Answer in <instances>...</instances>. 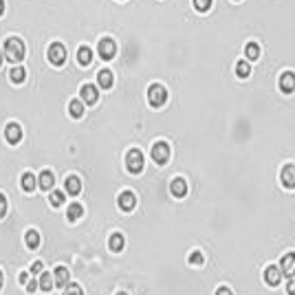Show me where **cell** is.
I'll list each match as a JSON object with an SVG mask.
<instances>
[{
  "label": "cell",
  "instance_id": "obj_35",
  "mask_svg": "<svg viewBox=\"0 0 295 295\" xmlns=\"http://www.w3.org/2000/svg\"><path fill=\"white\" fill-rule=\"evenodd\" d=\"M287 293H289V295H295V280H293V276H291V280L287 282Z\"/></svg>",
  "mask_w": 295,
  "mask_h": 295
},
{
  "label": "cell",
  "instance_id": "obj_7",
  "mask_svg": "<svg viewBox=\"0 0 295 295\" xmlns=\"http://www.w3.org/2000/svg\"><path fill=\"white\" fill-rule=\"evenodd\" d=\"M167 159H170V146H167L165 141H156V144L152 146V161L163 165V163H167Z\"/></svg>",
  "mask_w": 295,
  "mask_h": 295
},
{
  "label": "cell",
  "instance_id": "obj_29",
  "mask_svg": "<svg viewBox=\"0 0 295 295\" xmlns=\"http://www.w3.org/2000/svg\"><path fill=\"white\" fill-rule=\"evenodd\" d=\"M212 4H214V0H194V9L198 13H207L212 9Z\"/></svg>",
  "mask_w": 295,
  "mask_h": 295
},
{
  "label": "cell",
  "instance_id": "obj_27",
  "mask_svg": "<svg viewBox=\"0 0 295 295\" xmlns=\"http://www.w3.org/2000/svg\"><path fill=\"white\" fill-rule=\"evenodd\" d=\"M108 247H110V251H121L124 249V236L121 233H113L108 240Z\"/></svg>",
  "mask_w": 295,
  "mask_h": 295
},
{
  "label": "cell",
  "instance_id": "obj_26",
  "mask_svg": "<svg viewBox=\"0 0 295 295\" xmlns=\"http://www.w3.org/2000/svg\"><path fill=\"white\" fill-rule=\"evenodd\" d=\"M24 240H27V247L29 249H38L40 247V233L35 229H29L27 236H24Z\"/></svg>",
  "mask_w": 295,
  "mask_h": 295
},
{
  "label": "cell",
  "instance_id": "obj_20",
  "mask_svg": "<svg viewBox=\"0 0 295 295\" xmlns=\"http://www.w3.org/2000/svg\"><path fill=\"white\" fill-rule=\"evenodd\" d=\"M69 115L73 119H82L84 117V101L82 99H71L69 101Z\"/></svg>",
  "mask_w": 295,
  "mask_h": 295
},
{
  "label": "cell",
  "instance_id": "obj_41",
  "mask_svg": "<svg viewBox=\"0 0 295 295\" xmlns=\"http://www.w3.org/2000/svg\"><path fill=\"white\" fill-rule=\"evenodd\" d=\"M0 289H2V271H0Z\"/></svg>",
  "mask_w": 295,
  "mask_h": 295
},
{
  "label": "cell",
  "instance_id": "obj_37",
  "mask_svg": "<svg viewBox=\"0 0 295 295\" xmlns=\"http://www.w3.org/2000/svg\"><path fill=\"white\" fill-rule=\"evenodd\" d=\"M4 11H7V2H4V0H0V22H2ZM2 29H4V27H2ZM4 33H7V31H4Z\"/></svg>",
  "mask_w": 295,
  "mask_h": 295
},
{
  "label": "cell",
  "instance_id": "obj_4",
  "mask_svg": "<svg viewBox=\"0 0 295 295\" xmlns=\"http://www.w3.org/2000/svg\"><path fill=\"white\" fill-rule=\"evenodd\" d=\"M97 53H99V58L104 60V62L115 60L117 58V42H115V38H108V35L99 38L97 40Z\"/></svg>",
  "mask_w": 295,
  "mask_h": 295
},
{
  "label": "cell",
  "instance_id": "obj_15",
  "mask_svg": "<svg viewBox=\"0 0 295 295\" xmlns=\"http://www.w3.org/2000/svg\"><path fill=\"white\" fill-rule=\"evenodd\" d=\"M97 84H99V88H104V90L113 88V84H115L113 71H110V69H101L99 73H97Z\"/></svg>",
  "mask_w": 295,
  "mask_h": 295
},
{
  "label": "cell",
  "instance_id": "obj_19",
  "mask_svg": "<svg viewBox=\"0 0 295 295\" xmlns=\"http://www.w3.org/2000/svg\"><path fill=\"white\" fill-rule=\"evenodd\" d=\"M64 187H66V194L77 196L79 192H82V181H79L77 176H69V179L64 181Z\"/></svg>",
  "mask_w": 295,
  "mask_h": 295
},
{
  "label": "cell",
  "instance_id": "obj_42",
  "mask_svg": "<svg viewBox=\"0 0 295 295\" xmlns=\"http://www.w3.org/2000/svg\"><path fill=\"white\" fill-rule=\"evenodd\" d=\"M117 295H126V293H117Z\"/></svg>",
  "mask_w": 295,
  "mask_h": 295
},
{
  "label": "cell",
  "instance_id": "obj_6",
  "mask_svg": "<svg viewBox=\"0 0 295 295\" xmlns=\"http://www.w3.org/2000/svg\"><path fill=\"white\" fill-rule=\"evenodd\" d=\"M22 126L18 124V121H9L7 126H4V139H7L9 146H18L20 141H22Z\"/></svg>",
  "mask_w": 295,
  "mask_h": 295
},
{
  "label": "cell",
  "instance_id": "obj_17",
  "mask_svg": "<svg viewBox=\"0 0 295 295\" xmlns=\"http://www.w3.org/2000/svg\"><path fill=\"white\" fill-rule=\"evenodd\" d=\"M170 192H172V196L183 198V196L187 194V181L181 179V176H176V179L170 183Z\"/></svg>",
  "mask_w": 295,
  "mask_h": 295
},
{
  "label": "cell",
  "instance_id": "obj_32",
  "mask_svg": "<svg viewBox=\"0 0 295 295\" xmlns=\"http://www.w3.org/2000/svg\"><path fill=\"white\" fill-rule=\"evenodd\" d=\"M64 295H84V293H82V287H79V284H66Z\"/></svg>",
  "mask_w": 295,
  "mask_h": 295
},
{
  "label": "cell",
  "instance_id": "obj_31",
  "mask_svg": "<svg viewBox=\"0 0 295 295\" xmlns=\"http://www.w3.org/2000/svg\"><path fill=\"white\" fill-rule=\"evenodd\" d=\"M205 262V256H203L201 251H192L190 253V264H194V267H198V264Z\"/></svg>",
  "mask_w": 295,
  "mask_h": 295
},
{
  "label": "cell",
  "instance_id": "obj_39",
  "mask_svg": "<svg viewBox=\"0 0 295 295\" xmlns=\"http://www.w3.org/2000/svg\"><path fill=\"white\" fill-rule=\"evenodd\" d=\"M27 280H29L27 273H22V276H20V282H22V284H27Z\"/></svg>",
  "mask_w": 295,
  "mask_h": 295
},
{
  "label": "cell",
  "instance_id": "obj_33",
  "mask_svg": "<svg viewBox=\"0 0 295 295\" xmlns=\"http://www.w3.org/2000/svg\"><path fill=\"white\" fill-rule=\"evenodd\" d=\"M4 214H7V198L0 194V218H4Z\"/></svg>",
  "mask_w": 295,
  "mask_h": 295
},
{
  "label": "cell",
  "instance_id": "obj_13",
  "mask_svg": "<svg viewBox=\"0 0 295 295\" xmlns=\"http://www.w3.org/2000/svg\"><path fill=\"white\" fill-rule=\"evenodd\" d=\"M280 271L282 276H295V253H284L282 260H280Z\"/></svg>",
  "mask_w": 295,
  "mask_h": 295
},
{
  "label": "cell",
  "instance_id": "obj_24",
  "mask_svg": "<svg viewBox=\"0 0 295 295\" xmlns=\"http://www.w3.org/2000/svg\"><path fill=\"white\" fill-rule=\"evenodd\" d=\"M236 75L240 79H247L249 75H251V64L247 62V60H240V62H236Z\"/></svg>",
  "mask_w": 295,
  "mask_h": 295
},
{
  "label": "cell",
  "instance_id": "obj_22",
  "mask_svg": "<svg viewBox=\"0 0 295 295\" xmlns=\"http://www.w3.org/2000/svg\"><path fill=\"white\" fill-rule=\"evenodd\" d=\"M82 214H84V207L79 205V203H71V207L66 210V218H69L71 222H75L82 218Z\"/></svg>",
  "mask_w": 295,
  "mask_h": 295
},
{
  "label": "cell",
  "instance_id": "obj_30",
  "mask_svg": "<svg viewBox=\"0 0 295 295\" xmlns=\"http://www.w3.org/2000/svg\"><path fill=\"white\" fill-rule=\"evenodd\" d=\"M49 203L53 207H60L64 203V192H58V190H53L51 192V196H49Z\"/></svg>",
  "mask_w": 295,
  "mask_h": 295
},
{
  "label": "cell",
  "instance_id": "obj_16",
  "mask_svg": "<svg viewBox=\"0 0 295 295\" xmlns=\"http://www.w3.org/2000/svg\"><path fill=\"white\" fill-rule=\"evenodd\" d=\"M280 280H282V271H280V267H267L264 269V282L269 284V287H278Z\"/></svg>",
  "mask_w": 295,
  "mask_h": 295
},
{
  "label": "cell",
  "instance_id": "obj_40",
  "mask_svg": "<svg viewBox=\"0 0 295 295\" xmlns=\"http://www.w3.org/2000/svg\"><path fill=\"white\" fill-rule=\"evenodd\" d=\"M2 60H4V53H2V49H0V66H2ZM0 79H2V73H0Z\"/></svg>",
  "mask_w": 295,
  "mask_h": 295
},
{
  "label": "cell",
  "instance_id": "obj_2",
  "mask_svg": "<svg viewBox=\"0 0 295 295\" xmlns=\"http://www.w3.org/2000/svg\"><path fill=\"white\" fill-rule=\"evenodd\" d=\"M47 60L53 69H62L66 64V60H69V49L60 40H55V42H51L47 47Z\"/></svg>",
  "mask_w": 295,
  "mask_h": 295
},
{
  "label": "cell",
  "instance_id": "obj_9",
  "mask_svg": "<svg viewBox=\"0 0 295 295\" xmlns=\"http://www.w3.org/2000/svg\"><path fill=\"white\" fill-rule=\"evenodd\" d=\"M280 90H282L284 95H291L295 90V73L293 71H284V73L280 75Z\"/></svg>",
  "mask_w": 295,
  "mask_h": 295
},
{
  "label": "cell",
  "instance_id": "obj_34",
  "mask_svg": "<svg viewBox=\"0 0 295 295\" xmlns=\"http://www.w3.org/2000/svg\"><path fill=\"white\" fill-rule=\"evenodd\" d=\"M31 273H33V276H40V273H42V262H33L31 264Z\"/></svg>",
  "mask_w": 295,
  "mask_h": 295
},
{
  "label": "cell",
  "instance_id": "obj_25",
  "mask_svg": "<svg viewBox=\"0 0 295 295\" xmlns=\"http://www.w3.org/2000/svg\"><path fill=\"white\" fill-rule=\"evenodd\" d=\"M38 289L40 291H51V289H53V276H51V273H40Z\"/></svg>",
  "mask_w": 295,
  "mask_h": 295
},
{
  "label": "cell",
  "instance_id": "obj_8",
  "mask_svg": "<svg viewBox=\"0 0 295 295\" xmlns=\"http://www.w3.org/2000/svg\"><path fill=\"white\" fill-rule=\"evenodd\" d=\"M79 99L88 106H95L99 101V90L93 84H82L79 86Z\"/></svg>",
  "mask_w": 295,
  "mask_h": 295
},
{
  "label": "cell",
  "instance_id": "obj_12",
  "mask_svg": "<svg viewBox=\"0 0 295 295\" xmlns=\"http://www.w3.org/2000/svg\"><path fill=\"white\" fill-rule=\"evenodd\" d=\"M75 58H77L79 66H90V62H93V49L88 44H79L77 51H75Z\"/></svg>",
  "mask_w": 295,
  "mask_h": 295
},
{
  "label": "cell",
  "instance_id": "obj_38",
  "mask_svg": "<svg viewBox=\"0 0 295 295\" xmlns=\"http://www.w3.org/2000/svg\"><path fill=\"white\" fill-rule=\"evenodd\" d=\"M216 295H233V293H231V289H227V287H221V289H218V291H216Z\"/></svg>",
  "mask_w": 295,
  "mask_h": 295
},
{
  "label": "cell",
  "instance_id": "obj_36",
  "mask_svg": "<svg viewBox=\"0 0 295 295\" xmlns=\"http://www.w3.org/2000/svg\"><path fill=\"white\" fill-rule=\"evenodd\" d=\"M35 289H38V282H35V280H31V282H29V280H27V291H29V293H35Z\"/></svg>",
  "mask_w": 295,
  "mask_h": 295
},
{
  "label": "cell",
  "instance_id": "obj_21",
  "mask_svg": "<svg viewBox=\"0 0 295 295\" xmlns=\"http://www.w3.org/2000/svg\"><path fill=\"white\" fill-rule=\"evenodd\" d=\"M53 183H55V179H53V172H51V170H42V172H40L38 185L42 187V190H53Z\"/></svg>",
  "mask_w": 295,
  "mask_h": 295
},
{
  "label": "cell",
  "instance_id": "obj_1",
  "mask_svg": "<svg viewBox=\"0 0 295 295\" xmlns=\"http://www.w3.org/2000/svg\"><path fill=\"white\" fill-rule=\"evenodd\" d=\"M2 53H4V60H9V62H13V64H20L27 58V47H24V42L18 35H11V38L4 40Z\"/></svg>",
  "mask_w": 295,
  "mask_h": 295
},
{
  "label": "cell",
  "instance_id": "obj_43",
  "mask_svg": "<svg viewBox=\"0 0 295 295\" xmlns=\"http://www.w3.org/2000/svg\"><path fill=\"white\" fill-rule=\"evenodd\" d=\"M121 2H124V0H121Z\"/></svg>",
  "mask_w": 295,
  "mask_h": 295
},
{
  "label": "cell",
  "instance_id": "obj_14",
  "mask_svg": "<svg viewBox=\"0 0 295 295\" xmlns=\"http://www.w3.org/2000/svg\"><path fill=\"white\" fill-rule=\"evenodd\" d=\"M7 77H9V82H11L13 86H20V84H24L27 82V69L24 66H13L11 71L7 73Z\"/></svg>",
  "mask_w": 295,
  "mask_h": 295
},
{
  "label": "cell",
  "instance_id": "obj_23",
  "mask_svg": "<svg viewBox=\"0 0 295 295\" xmlns=\"http://www.w3.org/2000/svg\"><path fill=\"white\" fill-rule=\"evenodd\" d=\"M245 55H247V60H253V62H256V60L260 58V44L258 42H247L245 44Z\"/></svg>",
  "mask_w": 295,
  "mask_h": 295
},
{
  "label": "cell",
  "instance_id": "obj_10",
  "mask_svg": "<svg viewBox=\"0 0 295 295\" xmlns=\"http://www.w3.org/2000/svg\"><path fill=\"white\" fill-rule=\"evenodd\" d=\"M280 181H282V185L287 187V190H293L295 187V165L293 163H287L282 167V172H280Z\"/></svg>",
  "mask_w": 295,
  "mask_h": 295
},
{
  "label": "cell",
  "instance_id": "obj_18",
  "mask_svg": "<svg viewBox=\"0 0 295 295\" xmlns=\"http://www.w3.org/2000/svg\"><path fill=\"white\" fill-rule=\"evenodd\" d=\"M53 284L60 289H64L66 284H69V269L66 267H58L53 271Z\"/></svg>",
  "mask_w": 295,
  "mask_h": 295
},
{
  "label": "cell",
  "instance_id": "obj_28",
  "mask_svg": "<svg viewBox=\"0 0 295 295\" xmlns=\"http://www.w3.org/2000/svg\"><path fill=\"white\" fill-rule=\"evenodd\" d=\"M22 190L24 192H33L35 190V176L31 172H24L22 174Z\"/></svg>",
  "mask_w": 295,
  "mask_h": 295
},
{
  "label": "cell",
  "instance_id": "obj_11",
  "mask_svg": "<svg viewBox=\"0 0 295 295\" xmlns=\"http://www.w3.org/2000/svg\"><path fill=\"white\" fill-rule=\"evenodd\" d=\"M117 205H119L121 212H132L137 205V196L132 192H121L119 198H117Z\"/></svg>",
  "mask_w": 295,
  "mask_h": 295
},
{
  "label": "cell",
  "instance_id": "obj_5",
  "mask_svg": "<svg viewBox=\"0 0 295 295\" xmlns=\"http://www.w3.org/2000/svg\"><path fill=\"white\" fill-rule=\"evenodd\" d=\"M126 167H128L130 174H141L144 172V152L132 148L126 154Z\"/></svg>",
  "mask_w": 295,
  "mask_h": 295
},
{
  "label": "cell",
  "instance_id": "obj_3",
  "mask_svg": "<svg viewBox=\"0 0 295 295\" xmlns=\"http://www.w3.org/2000/svg\"><path fill=\"white\" fill-rule=\"evenodd\" d=\"M167 101V88L163 84H150L148 86V104L152 108H161Z\"/></svg>",
  "mask_w": 295,
  "mask_h": 295
}]
</instances>
